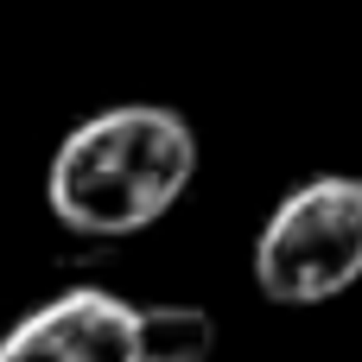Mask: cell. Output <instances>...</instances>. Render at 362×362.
<instances>
[{
	"mask_svg": "<svg viewBox=\"0 0 362 362\" xmlns=\"http://www.w3.org/2000/svg\"><path fill=\"white\" fill-rule=\"evenodd\" d=\"M216 356V318L204 305L165 299L134 305V362H210Z\"/></svg>",
	"mask_w": 362,
	"mask_h": 362,
	"instance_id": "4",
	"label": "cell"
},
{
	"mask_svg": "<svg viewBox=\"0 0 362 362\" xmlns=\"http://www.w3.org/2000/svg\"><path fill=\"white\" fill-rule=\"evenodd\" d=\"M197 178V134L178 108L159 102H121L89 121H76L51 165H45V204L70 235L121 242L153 229Z\"/></svg>",
	"mask_w": 362,
	"mask_h": 362,
	"instance_id": "1",
	"label": "cell"
},
{
	"mask_svg": "<svg viewBox=\"0 0 362 362\" xmlns=\"http://www.w3.org/2000/svg\"><path fill=\"white\" fill-rule=\"evenodd\" d=\"M255 286L274 305H325L362 280V178L318 172L293 185L255 235Z\"/></svg>",
	"mask_w": 362,
	"mask_h": 362,
	"instance_id": "2",
	"label": "cell"
},
{
	"mask_svg": "<svg viewBox=\"0 0 362 362\" xmlns=\"http://www.w3.org/2000/svg\"><path fill=\"white\" fill-rule=\"evenodd\" d=\"M0 362H134V299L70 286L0 337Z\"/></svg>",
	"mask_w": 362,
	"mask_h": 362,
	"instance_id": "3",
	"label": "cell"
}]
</instances>
